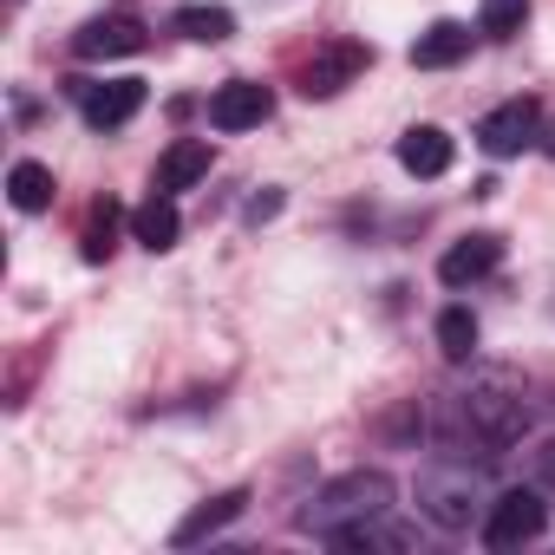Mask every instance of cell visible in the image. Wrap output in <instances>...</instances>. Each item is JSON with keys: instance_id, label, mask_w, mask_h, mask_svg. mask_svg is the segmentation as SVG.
<instances>
[{"instance_id": "obj_3", "label": "cell", "mask_w": 555, "mask_h": 555, "mask_svg": "<svg viewBox=\"0 0 555 555\" xmlns=\"http://www.w3.org/2000/svg\"><path fill=\"white\" fill-rule=\"evenodd\" d=\"M418 509H425L438 529H470V516L490 509V496H483L470 457H444V464H431V470L418 477Z\"/></svg>"}, {"instance_id": "obj_22", "label": "cell", "mask_w": 555, "mask_h": 555, "mask_svg": "<svg viewBox=\"0 0 555 555\" xmlns=\"http://www.w3.org/2000/svg\"><path fill=\"white\" fill-rule=\"evenodd\" d=\"M535 490H542V496H555V438L535 451Z\"/></svg>"}, {"instance_id": "obj_2", "label": "cell", "mask_w": 555, "mask_h": 555, "mask_svg": "<svg viewBox=\"0 0 555 555\" xmlns=\"http://www.w3.org/2000/svg\"><path fill=\"white\" fill-rule=\"evenodd\" d=\"M392 496H399V483H392L386 470H347V477H334V483L301 509V529H314V535L327 542V535H334V529H347V522L386 516V509H392Z\"/></svg>"}, {"instance_id": "obj_24", "label": "cell", "mask_w": 555, "mask_h": 555, "mask_svg": "<svg viewBox=\"0 0 555 555\" xmlns=\"http://www.w3.org/2000/svg\"><path fill=\"white\" fill-rule=\"evenodd\" d=\"M548 151H555V131H548Z\"/></svg>"}, {"instance_id": "obj_16", "label": "cell", "mask_w": 555, "mask_h": 555, "mask_svg": "<svg viewBox=\"0 0 555 555\" xmlns=\"http://www.w3.org/2000/svg\"><path fill=\"white\" fill-rule=\"evenodd\" d=\"M8 196H14V209H21V216L53 209V170H47V164H34V157H27V164H14V170H8Z\"/></svg>"}, {"instance_id": "obj_19", "label": "cell", "mask_w": 555, "mask_h": 555, "mask_svg": "<svg viewBox=\"0 0 555 555\" xmlns=\"http://www.w3.org/2000/svg\"><path fill=\"white\" fill-rule=\"evenodd\" d=\"M112 248H118V203H112V196H99V203H92V216H86L79 255H86V261H105Z\"/></svg>"}, {"instance_id": "obj_15", "label": "cell", "mask_w": 555, "mask_h": 555, "mask_svg": "<svg viewBox=\"0 0 555 555\" xmlns=\"http://www.w3.org/2000/svg\"><path fill=\"white\" fill-rule=\"evenodd\" d=\"M177 203L164 196V190H151V203H138V216H131V235L151 248V255H164V248H177Z\"/></svg>"}, {"instance_id": "obj_7", "label": "cell", "mask_w": 555, "mask_h": 555, "mask_svg": "<svg viewBox=\"0 0 555 555\" xmlns=\"http://www.w3.org/2000/svg\"><path fill=\"white\" fill-rule=\"evenodd\" d=\"M535 138H542V105H535V99H509V105H496V112L477 125L483 157H522Z\"/></svg>"}, {"instance_id": "obj_20", "label": "cell", "mask_w": 555, "mask_h": 555, "mask_svg": "<svg viewBox=\"0 0 555 555\" xmlns=\"http://www.w3.org/2000/svg\"><path fill=\"white\" fill-rule=\"evenodd\" d=\"M438 347H444V360H470V353H477V321H470V308H444V314H438Z\"/></svg>"}, {"instance_id": "obj_21", "label": "cell", "mask_w": 555, "mask_h": 555, "mask_svg": "<svg viewBox=\"0 0 555 555\" xmlns=\"http://www.w3.org/2000/svg\"><path fill=\"white\" fill-rule=\"evenodd\" d=\"M522 21H529V0H483L477 34H490V40H516V34H522Z\"/></svg>"}, {"instance_id": "obj_1", "label": "cell", "mask_w": 555, "mask_h": 555, "mask_svg": "<svg viewBox=\"0 0 555 555\" xmlns=\"http://www.w3.org/2000/svg\"><path fill=\"white\" fill-rule=\"evenodd\" d=\"M522 431H529V405L509 386V373H483L470 379V392L451 399V438L477 444L483 457H503L509 444H522Z\"/></svg>"}, {"instance_id": "obj_4", "label": "cell", "mask_w": 555, "mask_h": 555, "mask_svg": "<svg viewBox=\"0 0 555 555\" xmlns=\"http://www.w3.org/2000/svg\"><path fill=\"white\" fill-rule=\"evenodd\" d=\"M548 529V496L529 483V490H503V496H490V509H483V542L490 548H522V542H535Z\"/></svg>"}, {"instance_id": "obj_11", "label": "cell", "mask_w": 555, "mask_h": 555, "mask_svg": "<svg viewBox=\"0 0 555 555\" xmlns=\"http://www.w3.org/2000/svg\"><path fill=\"white\" fill-rule=\"evenodd\" d=\"M451 157H457V144H451L444 125H412V131L399 138V164H405L412 177H444Z\"/></svg>"}, {"instance_id": "obj_18", "label": "cell", "mask_w": 555, "mask_h": 555, "mask_svg": "<svg viewBox=\"0 0 555 555\" xmlns=\"http://www.w3.org/2000/svg\"><path fill=\"white\" fill-rule=\"evenodd\" d=\"M327 548H412V535L405 529H386V516H366V522H347V529H334L327 535Z\"/></svg>"}, {"instance_id": "obj_17", "label": "cell", "mask_w": 555, "mask_h": 555, "mask_svg": "<svg viewBox=\"0 0 555 555\" xmlns=\"http://www.w3.org/2000/svg\"><path fill=\"white\" fill-rule=\"evenodd\" d=\"M183 40H196V47H222L229 34H235V14L229 8H177V21H170Z\"/></svg>"}, {"instance_id": "obj_8", "label": "cell", "mask_w": 555, "mask_h": 555, "mask_svg": "<svg viewBox=\"0 0 555 555\" xmlns=\"http://www.w3.org/2000/svg\"><path fill=\"white\" fill-rule=\"evenodd\" d=\"M144 47H151V27L138 14H99V21H86L73 34V53L79 60H131Z\"/></svg>"}, {"instance_id": "obj_12", "label": "cell", "mask_w": 555, "mask_h": 555, "mask_svg": "<svg viewBox=\"0 0 555 555\" xmlns=\"http://www.w3.org/2000/svg\"><path fill=\"white\" fill-rule=\"evenodd\" d=\"M242 509H248V490H222V496L196 503V509H190V516H183V522L170 529V542H177V548H196V542H209L216 529H229V522H235Z\"/></svg>"}, {"instance_id": "obj_9", "label": "cell", "mask_w": 555, "mask_h": 555, "mask_svg": "<svg viewBox=\"0 0 555 555\" xmlns=\"http://www.w3.org/2000/svg\"><path fill=\"white\" fill-rule=\"evenodd\" d=\"M268 112H274V92L255 86V79H229V86L209 99V125H216V131H255Z\"/></svg>"}, {"instance_id": "obj_13", "label": "cell", "mask_w": 555, "mask_h": 555, "mask_svg": "<svg viewBox=\"0 0 555 555\" xmlns=\"http://www.w3.org/2000/svg\"><path fill=\"white\" fill-rule=\"evenodd\" d=\"M470 53V27L464 21H431L418 40H412V66L418 73H444V66H457Z\"/></svg>"}, {"instance_id": "obj_6", "label": "cell", "mask_w": 555, "mask_h": 555, "mask_svg": "<svg viewBox=\"0 0 555 555\" xmlns=\"http://www.w3.org/2000/svg\"><path fill=\"white\" fill-rule=\"evenodd\" d=\"M366 66H373V47H360V40H334V47H321V53L301 66V99H334V92H347Z\"/></svg>"}, {"instance_id": "obj_14", "label": "cell", "mask_w": 555, "mask_h": 555, "mask_svg": "<svg viewBox=\"0 0 555 555\" xmlns=\"http://www.w3.org/2000/svg\"><path fill=\"white\" fill-rule=\"evenodd\" d=\"M209 164H216V151H209L203 138H177V144L164 151V164H157V190H164V196H177V190L203 183V177H209Z\"/></svg>"}, {"instance_id": "obj_5", "label": "cell", "mask_w": 555, "mask_h": 555, "mask_svg": "<svg viewBox=\"0 0 555 555\" xmlns=\"http://www.w3.org/2000/svg\"><path fill=\"white\" fill-rule=\"evenodd\" d=\"M66 92L79 99V118L92 131H118L144 112V79H73Z\"/></svg>"}, {"instance_id": "obj_23", "label": "cell", "mask_w": 555, "mask_h": 555, "mask_svg": "<svg viewBox=\"0 0 555 555\" xmlns=\"http://www.w3.org/2000/svg\"><path fill=\"white\" fill-rule=\"evenodd\" d=\"M274 209H282V190H261V196H248V209H242V216H248V222H268Z\"/></svg>"}, {"instance_id": "obj_10", "label": "cell", "mask_w": 555, "mask_h": 555, "mask_svg": "<svg viewBox=\"0 0 555 555\" xmlns=\"http://www.w3.org/2000/svg\"><path fill=\"white\" fill-rule=\"evenodd\" d=\"M496 261H503V242L477 229V235H464V242L444 248L438 282H444V288H470V282H483V274H496Z\"/></svg>"}]
</instances>
